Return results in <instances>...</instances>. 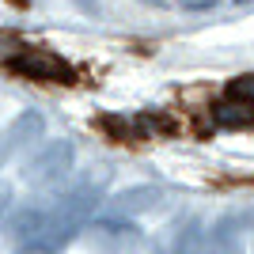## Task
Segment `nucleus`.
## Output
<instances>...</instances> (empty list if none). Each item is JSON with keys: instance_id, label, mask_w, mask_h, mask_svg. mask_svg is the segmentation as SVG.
Returning a JSON list of instances; mask_svg holds the SVG:
<instances>
[{"instance_id": "nucleus-3", "label": "nucleus", "mask_w": 254, "mask_h": 254, "mask_svg": "<svg viewBox=\"0 0 254 254\" xmlns=\"http://www.w3.org/2000/svg\"><path fill=\"white\" fill-rule=\"evenodd\" d=\"M232 91H235V95H243L247 103H254V76H243V80H235Z\"/></svg>"}, {"instance_id": "nucleus-1", "label": "nucleus", "mask_w": 254, "mask_h": 254, "mask_svg": "<svg viewBox=\"0 0 254 254\" xmlns=\"http://www.w3.org/2000/svg\"><path fill=\"white\" fill-rule=\"evenodd\" d=\"M8 68L19 76H31V80H72L68 64L42 50H19L15 57H8Z\"/></svg>"}, {"instance_id": "nucleus-2", "label": "nucleus", "mask_w": 254, "mask_h": 254, "mask_svg": "<svg viewBox=\"0 0 254 254\" xmlns=\"http://www.w3.org/2000/svg\"><path fill=\"white\" fill-rule=\"evenodd\" d=\"M216 122H224V126H232V122L247 126V122H254V110H251L247 103H235V99H228L224 106H216Z\"/></svg>"}]
</instances>
